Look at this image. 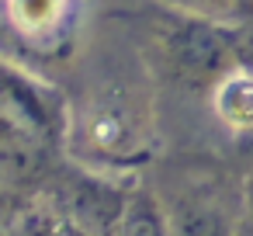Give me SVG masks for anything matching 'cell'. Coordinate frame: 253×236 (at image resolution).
I'll return each instance as SVG.
<instances>
[{"instance_id":"obj_11","label":"cell","mask_w":253,"mask_h":236,"mask_svg":"<svg viewBox=\"0 0 253 236\" xmlns=\"http://www.w3.org/2000/svg\"><path fill=\"white\" fill-rule=\"evenodd\" d=\"M229 21H253V0H236Z\"/></svg>"},{"instance_id":"obj_4","label":"cell","mask_w":253,"mask_h":236,"mask_svg":"<svg viewBox=\"0 0 253 236\" xmlns=\"http://www.w3.org/2000/svg\"><path fill=\"white\" fill-rule=\"evenodd\" d=\"M80 0H7L11 32L42 56H63L73 46Z\"/></svg>"},{"instance_id":"obj_7","label":"cell","mask_w":253,"mask_h":236,"mask_svg":"<svg viewBox=\"0 0 253 236\" xmlns=\"http://www.w3.org/2000/svg\"><path fill=\"white\" fill-rule=\"evenodd\" d=\"M7 236H90V233H87V226L77 215L59 212V208H49L42 201H32L7 226Z\"/></svg>"},{"instance_id":"obj_3","label":"cell","mask_w":253,"mask_h":236,"mask_svg":"<svg viewBox=\"0 0 253 236\" xmlns=\"http://www.w3.org/2000/svg\"><path fill=\"white\" fill-rule=\"evenodd\" d=\"M70 115L73 108L66 97L42 80L39 73L25 70L21 63H4V111H0V125L18 129L49 149L66 146L70 139Z\"/></svg>"},{"instance_id":"obj_6","label":"cell","mask_w":253,"mask_h":236,"mask_svg":"<svg viewBox=\"0 0 253 236\" xmlns=\"http://www.w3.org/2000/svg\"><path fill=\"white\" fill-rule=\"evenodd\" d=\"M211 111L222 129L236 136H253V66H232L208 94Z\"/></svg>"},{"instance_id":"obj_2","label":"cell","mask_w":253,"mask_h":236,"mask_svg":"<svg viewBox=\"0 0 253 236\" xmlns=\"http://www.w3.org/2000/svg\"><path fill=\"white\" fill-rule=\"evenodd\" d=\"M146 49L160 77H167L184 91H201V94H211V87L232 66H239V52L232 46L225 21L184 14L170 7H163V14L149 25Z\"/></svg>"},{"instance_id":"obj_8","label":"cell","mask_w":253,"mask_h":236,"mask_svg":"<svg viewBox=\"0 0 253 236\" xmlns=\"http://www.w3.org/2000/svg\"><path fill=\"white\" fill-rule=\"evenodd\" d=\"M170 11H184V14H198V18H211V21H229L236 0H160Z\"/></svg>"},{"instance_id":"obj_9","label":"cell","mask_w":253,"mask_h":236,"mask_svg":"<svg viewBox=\"0 0 253 236\" xmlns=\"http://www.w3.org/2000/svg\"><path fill=\"white\" fill-rule=\"evenodd\" d=\"M225 25H229L232 46L239 52V63L253 66V21H225Z\"/></svg>"},{"instance_id":"obj_10","label":"cell","mask_w":253,"mask_h":236,"mask_svg":"<svg viewBox=\"0 0 253 236\" xmlns=\"http://www.w3.org/2000/svg\"><path fill=\"white\" fill-rule=\"evenodd\" d=\"M243 236H253V177L246 181L243 191Z\"/></svg>"},{"instance_id":"obj_1","label":"cell","mask_w":253,"mask_h":236,"mask_svg":"<svg viewBox=\"0 0 253 236\" xmlns=\"http://www.w3.org/2000/svg\"><path fill=\"white\" fill-rule=\"evenodd\" d=\"M70 153L101 177L128 174L153 156V115L132 87L101 84L70 115Z\"/></svg>"},{"instance_id":"obj_5","label":"cell","mask_w":253,"mask_h":236,"mask_svg":"<svg viewBox=\"0 0 253 236\" xmlns=\"http://www.w3.org/2000/svg\"><path fill=\"white\" fill-rule=\"evenodd\" d=\"M84 226L90 236H173L167 212L142 188H108Z\"/></svg>"}]
</instances>
